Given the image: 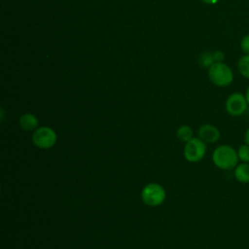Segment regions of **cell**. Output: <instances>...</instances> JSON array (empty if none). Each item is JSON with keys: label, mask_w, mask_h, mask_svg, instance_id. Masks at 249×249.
I'll list each match as a JSON object with an SVG mask.
<instances>
[{"label": "cell", "mask_w": 249, "mask_h": 249, "mask_svg": "<svg viewBox=\"0 0 249 249\" xmlns=\"http://www.w3.org/2000/svg\"><path fill=\"white\" fill-rule=\"evenodd\" d=\"M237 151L227 144L216 147L212 153V161L216 167L222 170L234 169L238 164Z\"/></svg>", "instance_id": "cell-1"}, {"label": "cell", "mask_w": 249, "mask_h": 249, "mask_svg": "<svg viewBox=\"0 0 249 249\" xmlns=\"http://www.w3.org/2000/svg\"><path fill=\"white\" fill-rule=\"evenodd\" d=\"M140 197L145 205L149 207H157L164 202L166 198V191L160 184L151 182L142 188Z\"/></svg>", "instance_id": "cell-2"}, {"label": "cell", "mask_w": 249, "mask_h": 249, "mask_svg": "<svg viewBox=\"0 0 249 249\" xmlns=\"http://www.w3.org/2000/svg\"><path fill=\"white\" fill-rule=\"evenodd\" d=\"M31 141L35 147L41 150H48L56 144L57 134L53 127L41 125L32 131Z\"/></svg>", "instance_id": "cell-3"}, {"label": "cell", "mask_w": 249, "mask_h": 249, "mask_svg": "<svg viewBox=\"0 0 249 249\" xmlns=\"http://www.w3.org/2000/svg\"><path fill=\"white\" fill-rule=\"evenodd\" d=\"M209 80L218 87H227L233 80L231 69L223 62H214L208 70Z\"/></svg>", "instance_id": "cell-4"}, {"label": "cell", "mask_w": 249, "mask_h": 249, "mask_svg": "<svg viewBox=\"0 0 249 249\" xmlns=\"http://www.w3.org/2000/svg\"><path fill=\"white\" fill-rule=\"evenodd\" d=\"M206 151V143H204L198 137H194L193 139L185 143L183 149V156L187 161L196 163L200 161L205 157Z\"/></svg>", "instance_id": "cell-5"}, {"label": "cell", "mask_w": 249, "mask_h": 249, "mask_svg": "<svg viewBox=\"0 0 249 249\" xmlns=\"http://www.w3.org/2000/svg\"><path fill=\"white\" fill-rule=\"evenodd\" d=\"M247 106L248 102L245 94L241 92H233L230 94L225 104L227 113L232 117H239L243 115L247 109Z\"/></svg>", "instance_id": "cell-6"}, {"label": "cell", "mask_w": 249, "mask_h": 249, "mask_svg": "<svg viewBox=\"0 0 249 249\" xmlns=\"http://www.w3.org/2000/svg\"><path fill=\"white\" fill-rule=\"evenodd\" d=\"M219 128L211 124H203L197 129V137L206 144L216 143L220 139Z\"/></svg>", "instance_id": "cell-7"}, {"label": "cell", "mask_w": 249, "mask_h": 249, "mask_svg": "<svg viewBox=\"0 0 249 249\" xmlns=\"http://www.w3.org/2000/svg\"><path fill=\"white\" fill-rule=\"evenodd\" d=\"M18 125L22 130L34 131L39 126V120L34 114L25 113L20 116L18 120Z\"/></svg>", "instance_id": "cell-8"}, {"label": "cell", "mask_w": 249, "mask_h": 249, "mask_svg": "<svg viewBox=\"0 0 249 249\" xmlns=\"http://www.w3.org/2000/svg\"><path fill=\"white\" fill-rule=\"evenodd\" d=\"M234 178L243 184L249 183V163L248 162H241L237 164L233 171Z\"/></svg>", "instance_id": "cell-9"}, {"label": "cell", "mask_w": 249, "mask_h": 249, "mask_svg": "<svg viewBox=\"0 0 249 249\" xmlns=\"http://www.w3.org/2000/svg\"><path fill=\"white\" fill-rule=\"evenodd\" d=\"M176 137L179 141L183 143H187L191 139H193L194 136V130L193 128L188 124H182L178 126L176 129Z\"/></svg>", "instance_id": "cell-10"}, {"label": "cell", "mask_w": 249, "mask_h": 249, "mask_svg": "<svg viewBox=\"0 0 249 249\" xmlns=\"http://www.w3.org/2000/svg\"><path fill=\"white\" fill-rule=\"evenodd\" d=\"M237 68L241 76L249 80V54H244L239 58Z\"/></svg>", "instance_id": "cell-11"}, {"label": "cell", "mask_w": 249, "mask_h": 249, "mask_svg": "<svg viewBox=\"0 0 249 249\" xmlns=\"http://www.w3.org/2000/svg\"><path fill=\"white\" fill-rule=\"evenodd\" d=\"M237 155H238L239 160H241L242 162L249 163V145L243 144V145L239 146V148L237 150Z\"/></svg>", "instance_id": "cell-12"}, {"label": "cell", "mask_w": 249, "mask_h": 249, "mask_svg": "<svg viewBox=\"0 0 249 249\" xmlns=\"http://www.w3.org/2000/svg\"><path fill=\"white\" fill-rule=\"evenodd\" d=\"M200 64L203 65L204 67H210L215 61H214V58H213V53H210L208 52L206 53H203L201 55H200Z\"/></svg>", "instance_id": "cell-13"}, {"label": "cell", "mask_w": 249, "mask_h": 249, "mask_svg": "<svg viewBox=\"0 0 249 249\" xmlns=\"http://www.w3.org/2000/svg\"><path fill=\"white\" fill-rule=\"evenodd\" d=\"M240 48L245 54H249V34L245 35L240 42Z\"/></svg>", "instance_id": "cell-14"}, {"label": "cell", "mask_w": 249, "mask_h": 249, "mask_svg": "<svg viewBox=\"0 0 249 249\" xmlns=\"http://www.w3.org/2000/svg\"><path fill=\"white\" fill-rule=\"evenodd\" d=\"M224 53L220 51H217L215 53H213V58L215 62H222L224 60Z\"/></svg>", "instance_id": "cell-15"}, {"label": "cell", "mask_w": 249, "mask_h": 249, "mask_svg": "<svg viewBox=\"0 0 249 249\" xmlns=\"http://www.w3.org/2000/svg\"><path fill=\"white\" fill-rule=\"evenodd\" d=\"M244 142L245 144L249 145V127L246 129L245 131V134H244Z\"/></svg>", "instance_id": "cell-16"}, {"label": "cell", "mask_w": 249, "mask_h": 249, "mask_svg": "<svg viewBox=\"0 0 249 249\" xmlns=\"http://www.w3.org/2000/svg\"><path fill=\"white\" fill-rule=\"evenodd\" d=\"M202 2H204V3H206V4H215V3H217L219 0H201Z\"/></svg>", "instance_id": "cell-17"}, {"label": "cell", "mask_w": 249, "mask_h": 249, "mask_svg": "<svg viewBox=\"0 0 249 249\" xmlns=\"http://www.w3.org/2000/svg\"><path fill=\"white\" fill-rule=\"evenodd\" d=\"M245 97L247 99V102H248V105H249V87L247 88L246 89V92H245Z\"/></svg>", "instance_id": "cell-18"}]
</instances>
